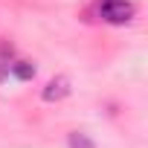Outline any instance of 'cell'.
<instances>
[{
    "label": "cell",
    "instance_id": "cell-1",
    "mask_svg": "<svg viewBox=\"0 0 148 148\" xmlns=\"http://www.w3.org/2000/svg\"><path fill=\"white\" fill-rule=\"evenodd\" d=\"M102 18L108 23H128L134 18V6L128 0H105L102 3Z\"/></svg>",
    "mask_w": 148,
    "mask_h": 148
},
{
    "label": "cell",
    "instance_id": "cell-2",
    "mask_svg": "<svg viewBox=\"0 0 148 148\" xmlns=\"http://www.w3.org/2000/svg\"><path fill=\"white\" fill-rule=\"evenodd\" d=\"M67 93H70V79L58 76V79H52V82L44 87V102H58V99H64Z\"/></svg>",
    "mask_w": 148,
    "mask_h": 148
},
{
    "label": "cell",
    "instance_id": "cell-3",
    "mask_svg": "<svg viewBox=\"0 0 148 148\" xmlns=\"http://www.w3.org/2000/svg\"><path fill=\"white\" fill-rule=\"evenodd\" d=\"M67 145H70V148H96V145H93V139H90L87 134H79V131H76V134H70Z\"/></svg>",
    "mask_w": 148,
    "mask_h": 148
},
{
    "label": "cell",
    "instance_id": "cell-4",
    "mask_svg": "<svg viewBox=\"0 0 148 148\" xmlns=\"http://www.w3.org/2000/svg\"><path fill=\"white\" fill-rule=\"evenodd\" d=\"M12 73H15L18 79H32V76H35V67H29V64L18 61V64H12Z\"/></svg>",
    "mask_w": 148,
    "mask_h": 148
}]
</instances>
